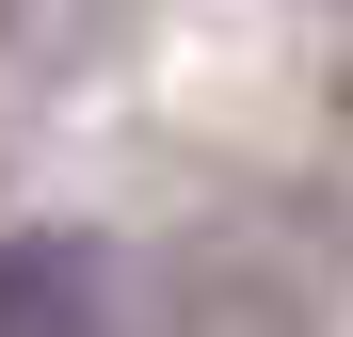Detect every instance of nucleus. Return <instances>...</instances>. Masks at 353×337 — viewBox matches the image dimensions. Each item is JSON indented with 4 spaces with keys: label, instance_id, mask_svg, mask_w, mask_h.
Returning a JSON list of instances; mask_svg holds the SVG:
<instances>
[{
    "label": "nucleus",
    "instance_id": "f257e3e1",
    "mask_svg": "<svg viewBox=\"0 0 353 337\" xmlns=\"http://www.w3.org/2000/svg\"><path fill=\"white\" fill-rule=\"evenodd\" d=\"M0 337H145L112 241H0Z\"/></svg>",
    "mask_w": 353,
    "mask_h": 337
}]
</instances>
